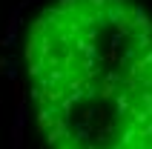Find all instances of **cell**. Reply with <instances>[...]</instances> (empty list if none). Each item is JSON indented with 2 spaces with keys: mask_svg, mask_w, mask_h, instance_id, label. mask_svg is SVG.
<instances>
[{
  "mask_svg": "<svg viewBox=\"0 0 152 149\" xmlns=\"http://www.w3.org/2000/svg\"><path fill=\"white\" fill-rule=\"evenodd\" d=\"M46 149H152V12L141 0H52L26 40Z\"/></svg>",
  "mask_w": 152,
  "mask_h": 149,
  "instance_id": "6da1fadb",
  "label": "cell"
}]
</instances>
